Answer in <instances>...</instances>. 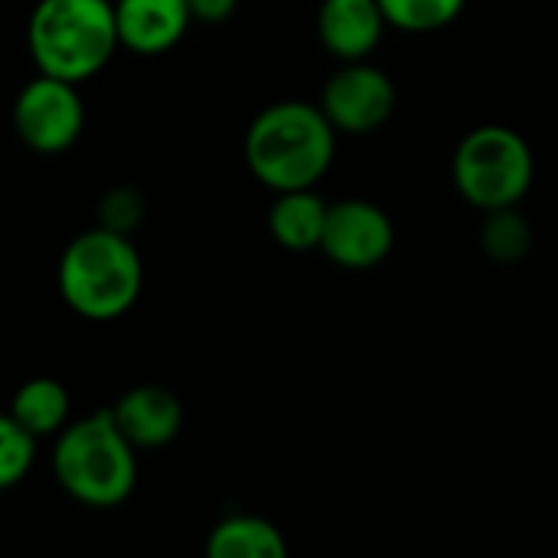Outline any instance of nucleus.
I'll list each match as a JSON object with an SVG mask.
<instances>
[{
  "label": "nucleus",
  "mask_w": 558,
  "mask_h": 558,
  "mask_svg": "<svg viewBox=\"0 0 558 558\" xmlns=\"http://www.w3.org/2000/svg\"><path fill=\"white\" fill-rule=\"evenodd\" d=\"M320 111L333 124V131L343 134H369L383 128L392 111H396V85L392 78L379 69L369 65L366 59L340 65L324 92H320Z\"/></svg>",
  "instance_id": "obj_7"
},
{
  "label": "nucleus",
  "mask_w": 558,
  "mask_h": 558,
  "mask_svg": "<svg viewBox=\"0 0 558 558\" xmlns=\"http://www.w3.org/2000/svg\"><path fill=\"white\" fill-rule=\"evenodd\" d=\"M26 49L36 72L82 85L98 75L118 49L114 3L39 0L26 23Z\"/></svg>",
  "instance_id": "obj_3"
},
{
  "label": "nucleus",
  "mask_w": 558,
  "mask_h": 558,
  "mask_svg": "<svg viewBox=\"0 0 558 558\" xmlns=\"http://www.w3.org/2000/svg\"><path fill=\"white\" fill-rule=\"evenodd\" d=\"M451 177L464 203L494 213L523 203L536 177V157L520 131L507 124H481L461 137Z\"/></svg>",
  "instance_id": "obj_5"
},
{
  "label": "nucleus",
  "mask_w": 558,
  "mask_h": 558,
  "mask_svg": "<svg viewBox=\"0 0 558 558\" xmlns=\"http://www.w3.org/2000/svg\"><path fill=\"white\" fill-rule=\"evenodd\" d=\"M69 412H72V399L65 386L49 376L26 379L10 402V415L16 418V425L26 428L36 441L56 438L69 425Z\"/></svg>",
  "instance_id": "obj_14"
},
{
  "label": "nucleus",
  "mask_w": 558,
  "mask_h": 558,
  "mask_svg": "<svg viewBox=\"0 0 558 558\" xmlns=\"http://www.w3.org/2000/svg\"><path fill=\"white\" fill-rule=\"evenodd\" d=\"M108 412L137 451L163 448L183 428V402L163 386H134Z\"/></svg>",
  "instance_id": "obj_10"
},
{
  "label": "nucleus",
  "mask_w": 558,
  "mask_h": 558,
  "mask_svg": "<svg viewBox=\"0 0 558 558\" xmlns=\"http://www.w3.org/2000/svg\"><path fill=\"white\" fill-rule=\"evenodd\" d=\"M36 461V438L16 425L10 412H0V490L16 487Z\"/></svg>",
  "instance_id": "obj_17"
},
{
  "label": "nucleus",
  "mask_w": 558,
  "mask_h": 558,
  "mask_svg": "<svg viewBox=\"0 0 558 558\" xmlns=\"http://www.w3.org/2000/svg\"><path fill=\"white\" fill-rule=\"evenodd\" d=\"M386 26L379 0H324L317 10V36L324 49L343 62L369 59Z\"/></svg>",
  "instance_id": "obj_11"
},
{
  "label": "nucleus",
  "mask_w": 558,
  "mask_h": 558,
  "mask_svg": "<svg viewBox=\"0 0 558 558\" xmlns=\"http://www.w3.org/2000/svg\"><path fill=\"white\" fill-rule=\"evenodd\" d=\"M327 206L314 190H288L268 209V232L288 252H314L320 248Z\"/></svg>",
  "instance_id": "obj_12"
},
{
  "label": "nucleus",
  "mask_w": 558,
  "mask_h": 558,
  "mask_svg": "<svg viewBox=\"0 0 558 558\" xmlns=\"http://www.w3.org/2000/svg\"><path fill=\"white\" fill-rule=\"evenodd\" d=\"M468 0H379L389 26L405 33H435L461 16Z\"/></svg>",
  "instance_id": "obj_16"
},
{
  "label": "nucleus",
  "mask_w": 558,
  "mask_h": 558,
  "mask_svg": "<svg viewBox=\"0 0 558 558\" xmlns=\"http://www.w3.org/2000/svg\"><path fill=\"white\" fill-rule=\"evenodd\" d=\"M337 154V131L311 101H275L245 131V163L252 177L275 190H314Z\"/></svg>",
  "instance_id": "obj_1"
},
{
  "label": "nucleus",
  "mask_w": 558,
  "mask_h": 558,
  "mask_svg": "<svg viewBox=\"0 0 558 558\" xmlns=\"http://www.w3.org/2000/svg\"><path fill=\"white\" fill-rule=\"evenodd\" d=\"M56 281L62 301L78 317L114 320L141 298L144 265L124 232L98 226L65 245Z\"/></svg>",
  "instance_id": "obj_4"
},
{
  "label": "nucleus",
  "mask_w": 558,
  "mask_h": 558,
  "mask_svg": "<svg viewBox=\"0 0 558 558\" xmlns=\"http://www.w3.org/2000/svg\"><path fill=\"white\" fill-rule=\"evenodd\" d=\"M396 229L386 209L369 199H340L327 206L320 252L347 271H366L389 258Z\"/></svg>",
  "instance_id": "obj_8"
},
{
  "label": "nucleus",
  "mask_w": 558,
  "mask_h": 558,
  "mask_svg": "<svg viewBox=\"0 0 558 558\" xmlns=\"http://www.w3.org/2000/svg\"><path fill=\"white\" fill-rule=\"evenodd\" d=\"M193 16L186 0H114L118 46L137 56H160L173 49Z\"/></svg>",
  "instance_id": "obj_9"
},
{
  "label": "nucleus",
  "mask_w": 558,
  "mask_h": 558,
  "mask_svg": "<svg viewBox=\"0 0 558 558\" xmlns=\"http://www.w3.org/2000/svg\"><path fill=\"white\" fill-rule=\"evenodd\" d=\"M209 558H284L288 543L271 520L235 513L213 526L206 539Z\"/></svg>",
  "instance_id": "obj_13"
},
{
  "label": "nucleus",
  "mask_w": 558,
  "mask_h": 558,
  "mask_svg": "<svg viewBox=\"0 0 558 558\" xmlns=\"http://www.w3.org/2000/svg\"><path fill=\"white\" fill-rule=\"evenodd\" d=\"M16 137L36 154L69 150L85 128V101L75 82L43 75L29 78L13 101Z\"/></svg>",
  "instance_id": "obj_6"
},
{
  "label": "nucleus",
  "mask_w": 558,
  "mask_h": 558,
  "mask_svg": "<svg viewBox=\"0 0 558 558\" xmlns=\"http://www.w3.org/2000/svg\"><path fill=\"white\" fill-rule=\"evenodd\" d=\"M186 7L190 16L199 23H226L235 13L239 0H186Z\"/></svg>",
  "instance_id": "obj_19"
},
{
  "label": "nucleus",
  "mask_w": 558,
  "mask_h": 558,
  "mask_svg": "<svg viewBox=\"0 0 558 558\" xmlns=\"http://www.w3.org/2000/svg\"><path fill=\"white\" fill-rule=\"evenodd\" d=\"M144 216V203L134 190H111L105 199H101V226L105 229H114V232H124L134 229Z\"/></svg>",
  "instance_id": "obj_18"
},
{
  "label": "nucleus",
  "mask_w": 558,
  "mask_h": 558,
  "mask_svg": "<svg viewBox=\"0 0 558 558\" xmlns=\"http://www.w3.org/2000/svg\"><path fill=\"white\" fill-rule=\"evenodd\" d=\"M484 216H487L484 226H481L484 252L500 265H517L520 258H526V252L533 245V226L526 222V216L517 206L494 209V213H484Z\"/></svg>",
  "instance_id": "obj_15"
},
{
  "label": "nucleus",
  "mask_w": 558,
  "mask_h": 558,
  "mask_svg": "<svg viewBox=\"0 0 558 558\" xmlns=\"http://www.w3.org/2000/svg\"><path fill=\"white\" fill-rule=\"evenodd\" d=\"M52 471L59 487L82 507H121L137 484V448L121 435L111 412H92L56 435Z\"/></svg>",
  "instance_id": "obj_2"
}]
</instances>
